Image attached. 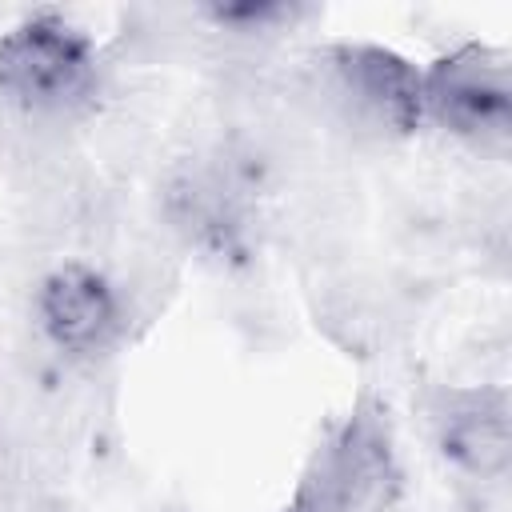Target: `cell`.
<instances>
[{"label":"cell","instance_id":"cell-1","mask_svg":"<svg viewBox=\"0 0 512 512\" xmlns=\"http://www.w3.org/2000/svg\"><path fill=\"white\" fill-rule=\"evenodd\" d=\"M108 64L96 36L64 8H32L0 32V104L44 128L96 112Z\"/></svg>","mask_w":512,"mask_h":512},{"label":"cell","instance_id":"cell-2","mask_svg":"<svg viewBox=\"0 0 512 512\" xmlns=\"http://www.w3.org/2000/svg\"><path fill=\"white\" fill-rule=\"evenodd\" d=\"M404 484L408 472L392 412L364 392L312 448L280 512H392Z\"/></svg>","mask_w":512,"mask_h":512},{"label":"cell","instance_id":"cell-3","mask_svg":"<svg viewBox=\"0 0 512 512\" xmlns=\"http://www.w3.org/2000/svg\"><path fill=\"white\" fill-rule=\"evenodd\" d=\"M28 316L40 344L72 368H96L112 360L132 324L128 296L116 276L76 256L56 260L36 276Z\"/></svg>","mask_w":512,"mask_h":512},{"label":"cell","instance_id":"cell-4","mask_svg":"<svg viewBox=\"0 0 512 512\" xmlns=\"http://www.w3.org/2000/svg\"><path fill=\"white\" fill-rule=\"evenodd\" d=\"M504 156L512 144V72L488 44H456L424 64V132Z\"/></svg>","mask_w":512,"mask_h":512},{"label":"cell","instance_id":"cell-5","mask_svg":"<svg viewBox=\"0 0 512 512\" xmlns=\"http://www.w3.org/2000/svg\"><path fill=\"white\" fill-rule=\"evenodd\" d=\"M328 88L340 112L380 136L412 140L424 132V64L380 40H336L324 48Z\"/></svg>","mask_w":512,"mask_h":512},{"label":"cell","instance_id":"cell-6","mask_svg":"<svg viewBox=\"0 0 512 512\" xmlns=\"http://www.w3.org/2000/svg\"><path fill=\"white\" fill-rule=\"evenodd\" d=\"M428 440L448 472L500 484L512 464V400L504 384H440L424 400Z\"/></svg>","mask_w":512,"mask_h":512},{"label":"cell","instance_id":"cell-7","mask_svg":"<svg viewBox=\"0 0 512 512\" xmlns=\"http://www.w3.org/2000/svg\"><path fill=\"white\" fill-rule=\"evenodd\" d=\"M164 216L168 228L204 256H232L244 240V208L240 192L212 168H180L164 184Z\"/></svg>","mask_w":512,"mask_h":512},{"label":"cell","instance_id":"cell-8","mask_svg":"<svg viewBox=\"0 0 512 512\" xmlns=\"http://www.w3.org/2000/svg\"><path fill=\"white\" fill-rule=\"evenodd\" d=\"M200 16H204L216 32H232V36H268V32L296 28L300 20L312 16V8H304V4H296V0H216V4L200 8Z\"/></svg>","mask_w":512,"mask_h":512}]
</instances>
